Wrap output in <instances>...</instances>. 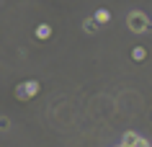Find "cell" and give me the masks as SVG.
I'll use <instances>...</instances> for the list:
<instances>
[{
	"mask_svg": "<svg viewBox=\"0 0 152 147\" xmlns=\"http://www.w3.org/2000/svg\"><path fill=\"white\" fill-rule=\"evenodd\" d=\"M126 26H129V31H132V34H144L152 26V21L144 16L142 10H132V13L126 16Z\"/></svg>",
	"mask_w": 152,
	"mask_h": 147,
	"instance_id": "cell-1",
	"label": "cell"
},
{
	"mask_svg": "<svg viewBox=\"0 0 152 147\" xmlns=\"http://www.w3.org/2000/svg\"><path fill=\"white\" fill-rule=\"evenodd\" d=\"M36 93H39V83L36 80H26V83H21V85L16 88V98L18 101H31Z\"/></svg>",
	"mask_w": 152,
	"mask_h": 147,
	"instance_id": "cell-2",
	"label": "cell"
},
{
	"mask_svg": "<svg viewBox=\"0 0 152 147\" xmlns=\"http://www.w3.org/2000/svg\"><path fill=\"white\" fill-rule=\"evenodd\" d=\"M98 26H101V23H98L96 18H85V21H83V31H85V34H96Z\"/></svg>",
	"mask_w": 152,
	"mask_h": 147,
	"instance_id": "cell-3",
	"label": "cell"
},
{
	"mask_svg": "<svg viewBox=\"0 0 152 147\" xmlns=\"http://www.w3.org/2000/svg\"><path fill=\"white\" fill-rule=\"evenodd\" d=\"M52 36V26L49 23H39L36 26V39H49Z\"/></svg>",
	"mask_w": 152,
	"mask_h": 147,
	"instance_id": "cell-4",
	"label": "cell"
},
{
	"mask_svg": "<svg viewBox=\"0 0 152 147\" xmlns=\"http://www.w3.org/2000/svg\"><path fill=\"white\" fill-rule=\"evenodd\" d=\"M93 18H96L98 23H108V21H111V13H108L106 8H101V10H98V13H96Z\"/></svg>",
	"mask_w": 152,
	"mask_h": 147,
	"instance_id": "cell-5",
	"label": "cell"
},
{
	"mask_svg": "<svg viewBox=\"0 0 152 147\" xmlns=\"http://www.w3.org/2000/svg\"><path fill=\"white\" fill-rule=\"evenodd\" d=\"M144 57H147V49H142V47H134V49H132V59H134V62H142Z\"/></svg>",
	"mask_w": 152,
	"mask_h": 147,
	"instance_id": "cell-6",
	"label": "cell"
},
{
	"mask_svg": "<svg viewBox=\"0 0 152 147\" xmlns=\"http://www.w3.org/2000/svg\"><path fill=\"white\" fill-rule=\"evenodd\" d=\"M137 139H139V134H137V132H126V134H124V139H121V145H134Z\"/></svg>",
	"mask_w": 152,
	"mask_h": 147,
	"instance_id": "cell-7",
	"label": "cell"
},
{
	"mask_svg": "<svg viewBox=\"0 0 152 147\" xmlns=\"http://www.w3.org/2000/svg\"><path fill=\"white\" fill-rule=\"evenodd\" d=\"M0 129H10V119L8 116H0Z\"/></svg>",
	"mask_w": 152,
	"mask_h": 147,
	"instance_id": "cell-8",
	"label": "cell"
},
{
	"mask_svg": "<svg viewBox=\"0 0 152 147\" xmlns=\"http://www.w3.org/2000/svg\"><path fill=\"white\" fill-rule=\"evenodd\" d=\"M150 21H152V18H150Z\"/></svg>",
	"mask_w": 152,
	"mask_h": 147,
	"instance_id": "cell-9",
	"label": "cell"
}]
</instances>
